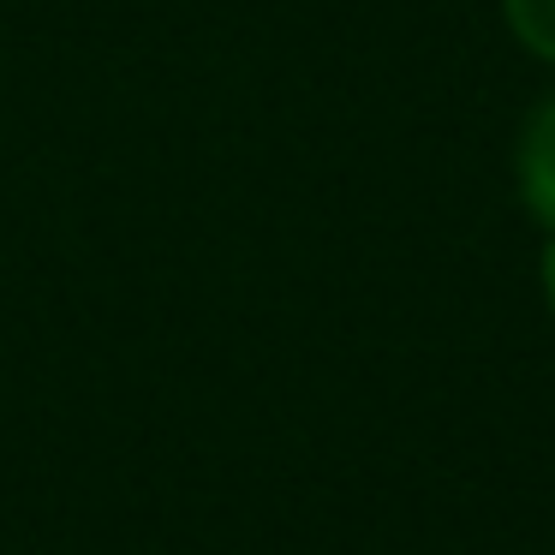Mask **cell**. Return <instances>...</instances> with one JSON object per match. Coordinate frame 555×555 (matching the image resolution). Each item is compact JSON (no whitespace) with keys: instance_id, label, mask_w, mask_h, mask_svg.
Here are the masks:
<instances>
[{"instance_id":"cell-1","label":"cell","mask_w":555,"mask_h":555,"mask_svg":"<svg viewBox=\"0 0 555 555\" xmlns=\"http://www.w3.org/2000/svg\"><path fill=\"white\" fill-rule=\"evenodd\" d=\"M526 197L543 221H555V102L538 114L526 138Z\"/></svg>"},{"instance_id":"cell-2","label":"cell","mask_w":555,"mask_h":555,"mask_svg":"<svg viewBox=\"0 0 555 555\" xmlns=\"http://www.w3.org/2000/svg\"><path fill=\"white\" fill-rule=\"evenodd\" d=\"M519 37H531L543 54H555V0H514Z\"/></svg>"},{"instance_id":"cell-3","label":"cell","mask_w":555,"mask_h":555,"mask_svg":"<svg viewBox=\"0 0 555 555\" xmlns=\"http://www.w3.org/2000/svg\"><path fill=\"white\" fill-rule=\"evenodd\" d=\"M550 299H555V251H550Z\"/></svg>"}]
</instances>
